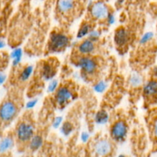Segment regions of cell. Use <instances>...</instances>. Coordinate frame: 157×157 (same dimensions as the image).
I'll use <instances>...</instances> for the list:
<instances>
[{
    "mask_svg": "<svg viewBox=\"0 0 157 157\" xmlns=\"http://www.w3.org/2000/svg\"><path fill=\"white\" fill-rule=\"evenodd\" d=\"M6 76L4 74H0V84H2L6 81Z\"/></svg>",
    "mask_w": 157,
    "mask_h": 157,
    "instance_id": "31",
    "label": "cell"
},
{
    "mask_svg": "<svg viewBox=\"0 0 157 157\" xmlns=\"http://www.w3.org/2000/svg\"><path fill=\"white\" fill-rule=\"evenodd\" d=\"M154 37V34L152 32H147L145 34L143 35V36L141 37L140 40V43L141 44H146L147 43H148L149 41H151L152 39Z\"/></svg>",
    "mask_w": 157,
    "mask_h": 157,
    "instance_id": "23",
    "label": "cell"
},
{
    "mask_svg": "<svg viewBox=\"0 0 157 157\" xmlns=\"http://www.w3.org/2000/svg\"><path fill=\"white\" fill-rule=\"evenodd\" d=\"M95 49L94 41L90 39H86L80 43L78 45V51L82 55H89L94 52Z\"/></svg>",
    "mask_w": 157,
    "mask_h": 157,
    "instance_id": "11",
    "label": "cell"
},
{
    "mask_svg": "<svg viewBox=\"0 0 157 157\" xmlns=\"http://www.w3.org/2000/svg\"><path fill=\"white\" fill-rule=\"evenodd\" d=\"M90 139V134L87 132H83L81 135V140L82 142L87 143Z\"/></svg>",
    "mask_w": 157,
    "mask_h": 157,
    "instance_id": "29",
    "label": "cell"
},
{
    "mask_svg": "<svg viewBox=\"0 0 157 157\" xmlns=\"http://www.w3.org/2000/svg\"><path fill=\"white\" fill-rule=\"evenodd\" d=\"M78 66L85 75H91L95 73L98 64L97 62L92 58L88 57H82L78 61Z\"/></svg>",
    "mask_w": 157,
    "mask_h": 157,
    "instance_id": "7",
    "label": "cell"
},
{
    "mask_svg": "<svg viewBox=\"0 0 157 157\" xmlns=\"http://www.w3.org/2000/svg\"><path fill=\"white\" fill-rule=\"evenodd\" d=\"M107 87H108V84H107V83L105 81H100L94 84V90L97 93L101 94L104 93L107 90Z\"/></svg>",
    "mask_w": 157,
    "mask_h": 157,
    "instance_id": "22",
    "label": "cell"
},
{
    "mask_svg": "<svg viewBox=\"0 0 157 157\" xmlns=\"http://www.w3.org/2000/svg\"><path fill=\"white\" fill-rule=\"evenodd\" d=\"M87 36H88L89 39L92 40L93 41H96L101 36V32L95 29H93V30L91 29Z\"/></svg>",
    "mask_w": 157,
    "mask_h": 157,
    "instance_id": "25",
    "label": "cell"
},
{
    "mask_svg": "<svg viewBox=\"0 0 157 157\" xmlns=\"http://www.w3.org/2000/svg\"><path fill=\"white\" fill-rule=\"evenodd\" d=\"M153 133L155 138L157 139V118L154 121L153 124Z\"/></svg>",
    "mask_w": 157,
    "mask_h": 157,
    "instance_id": "30",
    "label": "cell"
},
{
    "mask_svg": "<svg viewBox=\"0 0 157 157\" xmlns=\"http://www.w3.org/2000/svg\"><path fill=\"white\" fill-rule=\"evenodd\" d=\"M14 145V141L12 138L6 137L0 142V153H5L10 150Z\"/></svg>",
    "mask_w": 157,
    "mask_h": 157,
    "instance_id": "18",
    "label": "cell"
},
{
    "mask_svg": "<svg viewBox=\"0 0 157 157\" xmlns=\"http://www.w3.org/2000/svg\"><path fill=\"white\" fill-rule=\"evenodd\" d=\"M129 83L133 87H138L143 84L144 78L140 74L136 73V72H133L130 76Z\"/></svg>",
    "mask_w": 157,
    "mask_h": 157,
    "instance_id": "16",
    "label": "cell"
},
{
    "mask_svg": "<svg viewBox=\"0 0 157 157\" xmlns=\"http://www.w3.org/2000/svg\"><path fill=\"white\" fill-rule=\"evenodd\" d=\"M112 151V145L109 140L102 139L98 140L94 147V152L97 156H104L110 154Z\"/></svg>",
    "mask_w": 157,
    "mask_h": 157,
    "instance_id": "8",
    "label": "cell"
},
{
    "mask_svg": "<svg viewBox=\"0 0 157 157\" xmlns=\"http://www.w3.org/2000/svg\"><path fill=\"white\" fill-rule=\"evenodd\" d=\"M34 72V67L32 65H28L23 69L21 71V75H20V80L21 81H26L31 78Z\"/></svg>",
    "mask_w": 157,
    "mask_h": 157,
    "instance_id": "19",
    "label": "cell"
},
{
    "mask_svg": "<svg viewBox=\"0 0 157 157\" xmlns=\"http://www.w3.org/2000/svg\"><path fill=\"white\" fill-rule=\"evenodd\" d=\"M61 133L64 136H67L70 134H71L72 132L74 130V126L70 122H65L64 124H61Z\"/></svg>",
    "mask_w": 157,
    "mask_h": 157,
    "instance_id": "21",
    "label": "cell"
},
{
    "mask_svg": "<svg viewBox=\"0 0 157 157\" xmlns=\"http://www.w3.org/2000/svg\"><path fill=\"white\" fill-rule=\"evenodd\" d=\"M18 108L12 101H6L0 106V119L4 122L12 121L16 116Z\"/></svg>",
    "mask_w": 157,
    "mask_h": 157,
    "instance_id": "2",
    "label": "cell"
},
{
    "mask_svg": "<svg viewBox=\"0 0 157 157\" xmlns=\"http://www.w3.org/2000/svg\"><path fill=\"white\" fill-rule=\"evenodd\" d=\"M6 46V43H5L4 41H2V40L0 39V49L1 48H3Z\"/></svg>",
    "mask_w": 157,
    "mask_h": 157,
    "instance_id": "33",
    "label": "cell"
},
{
    "mask_svg": "<svg viewBox=\"0 0 157 157\" xmlns=\"http://www.w3.org/2000/svg\"><path fill=\"white\" fill-rule=\"evenodd\" d=\"M62 124H63L62 117H60V116L56 117L53 120V121H52V127L55 129L59 128Z\"/></svg>",
    "mask_w": 157,
    "mask_h": 157,
    "instance_id": "26",
    "label": "cell"
},
{
    "mask_svg": "<svg viewBox=\"0 0 157 157\" xmlns=\"http://www.w3.org/2000/svg\"><path fill=\"white\" fill-rule=\"evenodd\" d=\"M109 121V114L106 110H99L95 114L94 121L97 124L99 125H104L107 124Z\"/></svg>",
    "mask_w": 157,
    "mask_h": 157,
    "instance_id": "14",
    "label": "cell"
},
{
    "mask_svg": "<svg viewBox=\"0 0 157 157\" xmlns=\"http://www.w3.org/2000/svg\"><path fill=\"white\" fill-rule=\"evenodd\" d=\"M118 3H120V4H122V2H124V0H118Z\"/></svg>",
    "mask_w": 157,
    "mask_h": 157,
    "instance_id": "34",
    "label": "cell"
},
{
    "mask_svg": "<svg viewBox=\"0 0 157 157\" xmlns=\"http://www.w3.org/2000/svg\"><path fill=\"white\" fill-rule=\"evenodd\" d=\"M90 30H91L90 25L88 24V23H84V24L81 26L79 30H78V34H77V38H78V39L84 38L85 36L88 35Z\"/></svg>",
    "mask_w": 157,
    "mask_h": 157,
    "instance_id": "20",
    "label": "cell"
},
{
    "mask_svg": "<svg viewBox=\"0 0 157 157\" xmlns=\"http://www.w3.org/2000/svg\"><path fill=\"white\" fill-rule=\"evenodd\" d=\"M74 98V94L71 89L67 87H58L55 94V102L59 107H65Z\"/></svg>",
    "mask_w": 157,
    "mask_h": 157,
    "instance_id": "5",
    "label": "cell"
},
{
    "mask_svg": "<svg viewBox=\"0 0 157 157\" xmlns=\"http://www.w3.org/2000/svg\"><path fill=\"white\" fill-rule=\"evenodd\" d=\"M37 103H38V100L37 99H32L27 102L26 104V108L27 109H32L36 106Z\"/></svg>",
    "mask_w": 157,
    "mask_h": 157,
    "instance_id": "27",
    "label": "cell"
},
{
    "mask_svg": "<svg viewBox=\"0 0 157 157\" xmlns=\"http://www.w3.org/2000/svg\"><path fill=\"white\" fill-rule=\"evenodd\" d=\"M143 91L145 96L153 97L157 95V81L151 80L146 83L143 88Z\"/></svg>",
    "mask_w": 157,
    "mask_h": 157,
    "instance_id": "12",
    "label": "cell"
},
{
    "mask_svg": "<svg viewBox=\"0 0 157 157\" xmlns=\"http://www.w3.org/2000/svg\"><path fill=\"white\" fill-rule=\"evenodd\" d=\"M76 2L75 0H58L57 1V9L63 15H66L75 9Z\"/></svg>",
    "mask_w": 157,
    "mask_h": 157,
    "instance_id": "9",
    "label": "cell"
},
{
    "mask_svg": "<svg viewBox=\"0 0 157 157\" xmlns=\"http://www.w3.org/2000/svg\"><path fill=\"white\" fill-rule=\"evenodd\" d=\"M113 39H114V41L117 45L120 46V47L126 45L128 43L129 39H130L129 32H127V29H124V28L118 29L115 32Z\"/></svg>",
    "mask_w": 157,
    "mask_h": 157,
    "instance_id": "10",
    "label": "cell"
},
{
    "mask_svg": "<svg viewBox=\"0 0 157 157\" xmlns=\"http://www.w3.org/2000/svg\"><path fill=\"white\" fill-rule=\"evenodd\" d=\"M70 40L64 34L54 32L51 35L48 43V48L52 52H60L69 45Z\"/></svg>",
    "mask_w": 157,
    "mask_h": 157,
    "instance_id": "1",
    "label": "cell"
},
{
    "mask_svg": "<svg viewBox=\"0 0 157 157\" xmlns=\"http://www.w3.org/2000/svg\"><path fill=\"white\" fill-rule=\"evenodd\" d=\"M35 133V127L31 123L22 122L18 126L16 130V135L18 140L21 142L30 141Z\"/></svg>",
    "mask_w": 157,
    "mask_h": 157,
    "instance_id": "3",
    "label": "cell"
},
{
    "mask_svg": "<svg viewBox=\"0 0 157 157\" xmlns=\"http://www.w3.org/2000/svg\"><path fill=\"white\" fill-rule=\"evenodd\" d=\"M107 22H108V24H110V25L114 24L115 21H116V18H115V15H113V13L110 12L108 15V16H107Z\"/></svg>",
    "mask_w": 157,
    "mask_h": 157,
    "instance_id": "28",
    "label": "cell"
},
{
    "mask_svg": "<svg viewBox=\"0 0 157 157\" xmlns=\"http://www.w3.org/2000/svg\"><path fill=\"white\" fill-rule=\"evenodd\" d=\"M90 11L91 16L98 20L107 19L110 13L108 6L102 2H98L94 4H92L90 8Z\"/></svg>",
    "mask_w": 157,
    "mask_h": 157,
    "instance_id": "6",
    "label": "cell"
},
{
    "mask_svg": "<svg viewBox=\"0 0 157 157\" xmlns=\"http://www.w3.org/2000/svg\"><path fill=\"white\" fill-rule=\"evenodd\" d=\"M55 75H56V71L53 66L51 65L48 63H45L43 65L42 69H41V77L45 81H51L54 79Z\"/></svg>",
    "mask_w": 157,
    "mask_h": 157,
    "instance_id": "13",
    "label": "cell"
},
{
    "mask_svg": "<svg viewBox=\"0 0 157 157\" xmlns=\"http://www.w3.org/2000/svg\"><path fill=\"white\" fill-rule=\"evenodd\" d=\"M23 52L21 48H17L14 49L11 53V58L12 59V65L14 67L18 65L19 63L21 62V58H22Z\"/></svg>",
    "mask_w": 157,
    "mask_h": 157,
    "instance_id": "17",
    "label": "cell"
},
{
    "mask_svg": "<svg viewBox=\"0 0 157 157\" xmlns=\"http://www.w3.org/2000/svg\"><path fill=\"white\" fill-rule=\"evenodd\" d=\"M128 132L127 125L124 121H118L113 124L110 130L111 137L117 142H121L125 140Z\"/></svg>",
    "mask_w": 157,
    "mask_h": 157,
    "instance_id": "4",
    "label": "cell"
},
{
    "mask_svg": "<svg viewBox=\"0 0 157 157\" xmlns=\"http://www.w3.org/2000/svg\"><path fill=\"white\" fill-rule=\"evenodd\" d=\"M58 88V81L55 79L51 80L48 86V92L49 93H54L56 91Z\"/></svg>",
    "mask_w": 157,
    "mask_h": 157,
    "instance_id": "24",
    "label": "cell"
},
{
    "mask_svg": "<svg viewBox=\"0 0 157 157\" xmlns=\"http://www.w3.org/2000/svg\"><path fill=\"white\" fill-rule=\"evenodd\" d=\"M43 144V139L39 135H34L29 141V147L32 151L38 150Z\"/></svg>",
    "mask_w": 157,
    "mask_h": 157,
    "instance_id": "15",
    "label": "cell"
},
{
    "mask_svg": "<svg viewBox=\"0 0 157 157\" xmlns=\"http://www.w3.org/2000/svg\"><path fill=\"white\" fill-rule=\"evenodd\" d=\"M153 77H154L155 78H156V79H157V66H156V67H153Z\"/></svg>",
    "mask_w": 157,
    "mask_h": 157,
    "instance_id": "32",
    "label": "cell"
}]
</instances>
